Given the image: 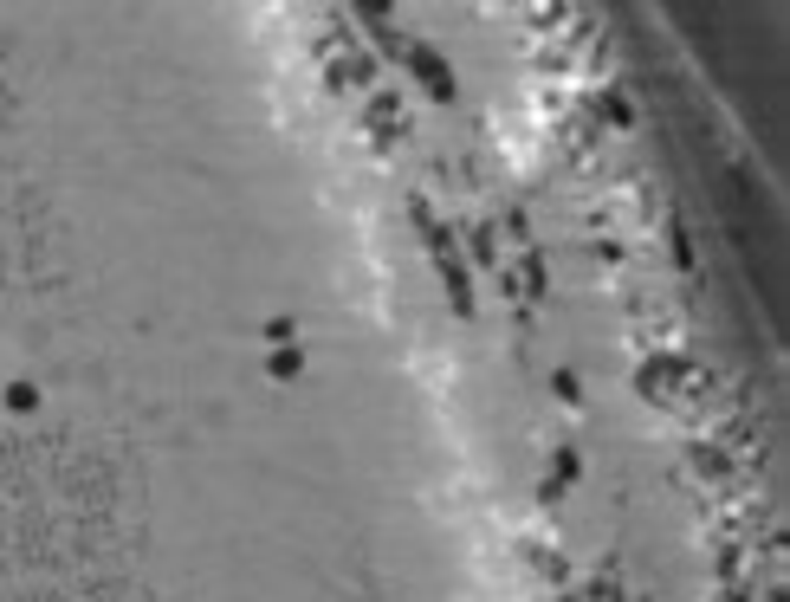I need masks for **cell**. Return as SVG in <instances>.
<instances>
[{"mask_svg": "<svg viewBox=\"0 0 790 602\" xmlns=\"http://www.w3.org/2000/svg\"><path fill=\"white\" fill-rule=\"evenodd\" d=\"M266 369H272V382H298V376H305V357H298V344H285V350H272V357H266Z\"/></svg>", "mask_w": 790, "mask_h": 602, "instance_id": "obj_1", "label": "cell"}, {"mask_svg": "<svg viewBox=\"0 0 790 602\" xmlns=\"http://www.w3.org/2000/svg\"><path fill=\"white\" fill-rule=\"evenodd\" d=\"M0 402H7V415H33V408H39V389H33V382H7V395H0Z\"/></svg>", "mask_w": 790, "mask_h": 602, "instance_id": "obj_2", "label": "cell"}, {"mask_svg": "<svg viewBox=\"0 0 790 602\" xmlns=\"http://www.w3.org/2000/svg\"><path fill=\"white\" fill-rule=\"evenodd\" d=\"M266 344H272V350L298 344V324H292V318H266Z\"/></svg>", "mask_w": 790, "mask_h": 602, "instance_id": "obj_3", "label": "cell"}]
</instances>
